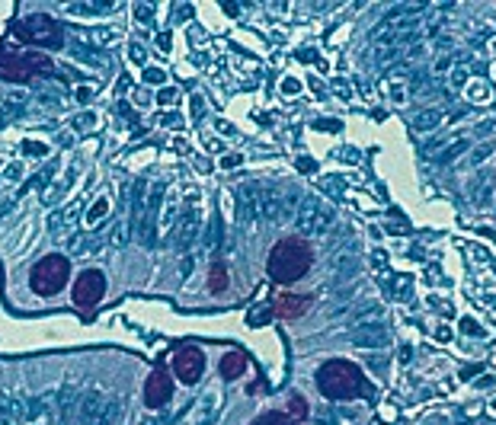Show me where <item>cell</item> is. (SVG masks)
I'll return each mask as SVG.
<instances>
[{"instance_id": "obj_1", "label": "cell", "mask_w": 496, "mask_h": 425, "mask_svg": "<svg viewBox=\"0 0 496 425\" xmlns=\"http://www.w3.org/2000/svg\"><path fill=\"white\" fill-rule=\"evenodd\" d=\"M314 265V253L301 237H285L273 246L269 259H266V272L273 281H298L301 275H308Z\"/></svg>"}, {"instance_id": "obj_2", "label": "cell", "mask_w": 496, "mask_h": 425, "mask_svg": "<svg viewBox=\"0 0 496 425\" xmlns=\"http://www.w3.org/2000/svg\"><path fill=\"white\" fill-rule=\"evenodd\" d=\"M317 387L327 400H352L365 393V377L352 362H327L317 371Z\"/></svg>"}, {"instance_id": "obj_3", "label": "cell", "mask_w": 496, "mask_h": 425, "mask_svg": "<svg viewBox=\"0 0 496 425\" xmlns=\"http://www.w3.org/2000/svg\"><path fill=\"white\" fill-rule=\"evenodd\" d=\"M51 70V58L39 55V51H13V49H0V77L4 80H29L35 74Z\"/></svg>"}, {"instance_id": "obj_4", "label": "cell", "mask_w": 496, "mask_h": 425, "mask_svg": "<svg viewBox=\"0 0 496 425\" xmlns=\"http://www.w3.org/2000/svg\"><path fill=\"white\" fill-rule=\"evenodd\" d=\"M13 35L29 45H42V49H61V42H64V29L51 16H39V13L16 23Z\"/></svg>"}, {"instance_id": "obj_5", "label": "cell", "mask_w": 496, "mask_h": 425, "mask_svg": "<svg viewBox=\"0 0 496 425\" xmlns=\"http://www.w3.org/2000/svg\"><path fill=\"white\" fill-rule=\"evenodd\" d=\"M64 281H68V259L64 256H45L42 262L32 269V275H29V288H32L39 298L58 294L64 288Z\"/></svg>"}, {"instance_id": "obj_6", "label": "cell", "mask_w": 496, "mask_h": 425, "mask_svg": "<svg viewBox=\"0 0 496 425\" xmlns=\"http://www.w3.org/2000/svg\"><path fill=\"white\" fill-rule=\"evenodd\" d=\"M330 224H333V208H330V205L317 202V198H308V202L301 205L298 227L304 230V234H327Z\"/></svg>"}, {"instance_id": "obj_7", "label": "cell", "mask_w": 496, "mask_h": 425, "mask_svg": "<svg viewBox=\"0 0 496 425\" xmlns=\"http://www.w3.org/2000/svg\"><path fill=\"white\" fill-rule=\"evenodd\" d=\"M106 291V275L97 269H87L84 275H78L74 281V304L78 307H93Z\"/></svg>"}, {"instance_id": "obj_8", "label": "cell", "mask_w": 496, "mask_h": 425, "mask_svg": "<svg viewBox=\"0 0 496 425\" xmlns=\"http://www.w3.org/2000/svg\"><path fill=\"white\" fill-rule=\"evenodd\" d=\"M173 371L180 374L182 383H196L205 371V355L196 349V345H182V349H176V355H173Z\"/></svg>"}, {"instance_id": "obj_9", "label": "cell", "mask_w": 496, "mask_h": 425, "mask_svg": "<svg viewBox=\"0 0 496 425\" xmlns=\"http://www.w3.org/2000/svg\"><path fill=\"white\" fill-rule=\"evenodd\" d=\"M170 393H173V383H170V377L157 368L144 383V403L151 406V410H161V406L170 400Z\"/></svg>"}, {"instance_id": "obj_10", "label": "cell", "mask_w": 496, "mask_h": 425, "mask_svg": "<svg viewBox=\"0 0 496 425\" xmlns=\"http://www.w3.org/2000/svg\"><path fill=\"white\" fill-rule=\"evenodd\" d=\"M308 307H311V298H304V294H275L273 300V310L282 320H294V317L308 314Z\"/></svg>"}, {"instance_id": "obj_11", "label": "cell", "mask_w": 496, "mask_h": 425, "mask_svg": "<svg viewBox=\"0 0 496 425\" xmlns=\"http://www.w3.org/2000/svg\"><path fill=\"white\" fill-rule=\"evenodd\" d=\"M352 342H356V345H362V349L388 345V329H385V323H368V326H359L356 336H352Z\"/></svg>"}, {"instance_id": "obj_12", "label": "cell", "mask_w": 496, "mask_h": 425, "mask_svg": "<svg viewBox=\"0 0 496 425\" xmlns=\"http://www.w3.org/2000/svg\"><path fill=\"white\" fill-rule=\"evenodd\" d=\"M247 371V358L240 355V352H228V355L221 358V374L224 377H240Z\"/></svg>"}, {"instance_id": "obj_13", "label": "cell", "mask_w": 496, "mask_h": 425, "mask_svg": "<svg viewBox=\"0 0 496 425\" xmlns=\"http://www.w3.org/2000/svg\"><path fill=\"white\" fill-rule=\"evenodd\" d=\"M439 122H442V112L439 109H426V112H419L416 119H413V128H419V132H433Z\"/></svg>"}, {"instance_id": "obj_14", "label": "cell", "mask_w": 496, "mask_h": 425, "mask_svg": "<svg viewBox=\"0 0 496 425\" xmlns=\"http://www.w3.org/2000/svg\"><path fill=\"white\" fill-rule=\"evenodd\" d=\"M196 227H199V215L196 211H186V217H182V224H180V243L182 246L196 237Z\"/></svg>"}, {"instance_id": "obj_15", "label": "cell", "mask_w": 496, "mask_h": 425, "mask_svg": "<svg viewBox=\"0 0 496 425\" xmlns=\"http://www.w3.org/2000/svg\"><path fill=\"white\" fill-rule=\"evenodd\" d=\"M209 288H211V294H221L224 288H228V272H224V265H221V262H215V265H211Z\"/></svg>"}, {"instance_id": "obj_16", "label": "cell", "mask_w": 496, "mask_h": 425, "mask_svg": "<svg viewBox=\"0 0 496 425\" xmlns=\"http://www.w3.org/2000/svg\"><path fill=\"white\" fill-rule=\"evenodd\" d=\"M253 425H298L292 416H285V412H266V416H259Z\"/></svg>"}, {"instance_id": "obj_17", "label": "cell", "mask_w": 496, "mask_h": 425, "mask_svg": "<svg viewBox=\"0 0 496 425\" xmlns=\"http://www.w3.org/2000/svg\"><path fill=\"white\" fill-rule=\"evenodd\" d=\"M106 211H109V202H106V198H97V202H93V208H90V215H87V224H97L99 217L106 215Z\"/></svg>"}, {"instance_id": "obj_18", "label": "cell", "mask_w": 496, "mask_h": 425, "mask_svg": "<svg viewBox=\"0 0 496 425\" xmlns=\"http://www.w3.org/2000/svg\"><path fill=\"white\" fill-rule=\"evenodd\" d=\"M464 147H468V141H454V144H448V151H445V153H439L435 160H439V163L454 160V157H458V151H464Z\"/></svg>"}, {"instance_id": "obj_19", "label": "cell", "mask_w": 496, "mask_h": 425, "mask_svg": "<svg viewBox=\"0 0 496 425\" xmlns=\"http://www.w3.org/2000/svg\"><path fill=\"white\" fill-rule=\"evenodd\" d=\"M288 410H292V419H304V416H308V403H304L301 397L288 400Z\"/></svg>"}, {"instance_id": "obj_20", "label": "cell", "mask_w": 496, "mask_h": 425, "mask_svg": "<svg viewBox=\"0 0 496 425\" xmlns=\"http://www.w3.org/2000/svg\"><path fill=\"white\" fill-rule=\"evenodd\" d=\"M163 77H167V74H163L161 68H151V70L144 74V80H147V84H163Z\"/></svg>"}, {"instance_id": "obj_21", "label": "cell", "mask_w": 496, "mask_h": 425, "mask_svg": "<svg viewBox=\"0 0 496 425\" xmlns=\"http://www.w3.org/2000/svg\"><path fill=\"white\" fill-rule=\"evenodd\" d=\"M490 153H493V144H483V147H477V151H474V157H471V163H480L483 157H490Z\"/></svg>"}, {"instance_id": "obj_22", "label": "cell", "mask_w": 496, "mask_h": 425, "mask_svg": "<svg viewBox=\"0 0 496 425\" xmlns=\"http://www.w3.org/2000/svg\"><path fill=\"white\" fill-rule=\"evenodd\" d=\"M266 320H269V310H259V314L253 310L250 314V323H266Z\"/></svg>"}, {"instance_id": "obj_23", "label": "cell", "mask_w": 496, "mask_h": 425, "mask_svg": "<svg viewBox=\"0 0 496 425\" xmlns=\"http://www.w3.org/2000/svg\"><path fill=\"white\" fill-rule=\"evenodd\" d=\"M26 151L32 153V157H42V153H45V147H42V144H26Z\"/></svg>"}, {"instance_id": "obj_24", "label": "cell", "mask_w": 496, "mask_h": 425, "mask_svg": "<svg viewBox=\"0 0 496 425\" xmlns=\"http://www.w3.org/2000/svg\"><path fill=\"white\" fill-rule=\"evenodd\" d=\"M90 115H80V119H74V125H80V128H87V125H90Z\"/></svg>"}]
</instances>
